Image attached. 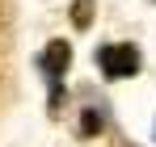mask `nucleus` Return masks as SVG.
Segmentation results:
<instances>
[{
	"instance_id": "1",
	"label": "nucleus",
	"mask_w": 156,
	"mask_h": 147,
	"mask_svg": "<svg viewBox=\"0 0 156 147\" xmlns=\"http://www.w3.org/2000/svg\"><path fill=\"white\" fill-rule=\"evenodd\" d=\"M97 67H101L105 80H127V76L139 72V50L131 42H110V46L97 50Z\"/></svg>"
},
{
	"instance_id": "2",
	"label": "nucleus",
	"mask_w": 156,
	"mask_h": 147,
	"mask_svg": "<svg viewBox=\"0 0 156 147\" xmlns=\"http://www.w3.org/2000/svg\"><path fill=\"white\" fill-rule=\"evenodd\" d=\"M68 63H72V46L63 42V38H55V42H47V50H42V72L55 80H63V72H68Z\"/></svg>"
},
{
	"instance_id": "3",
	"label": "nucleus",
	"mask_w": 156,
	"mask_h": 147,
	"mask_svg": "<svg viewBox=\"0 0 156 147\" xmlns=\"http://www.w3.org/2000/svg\"><path fill=\"white\" fill-rule=\"evenodd\" d=\"M101 126H105V118H101V109H84L80 114V139H93V135H101Z\"/></svg>"
},
{
	"instance_id": "4",
	"label": "nucleus",
	"mask_w": 156,
	"mask_h": 147,
	"mask_svg": "<svg viewBox=\"0 0 156 147\" xmlns=\"http://www.w3.org/2000/svg\"><path fill=\"white\" fill-rule=\"evenodd\" d=\"M72 21H76V29H89V21H93V0H76V4H72Z\"/></svg>"
},
{
	"instance_id": "5",
	"label": "nucleus",
	"mask_w": 156,
	"mask_h": 147,
	"mask_svg": "<svg viewBox=\"0 0 156 147\" xmlns=\"http://www.w3.org/2000/svg\"><path fill=\"white\" fill-rule=\"evenodd\" d=\"M4 21H9V0H0V29H4Z\"/></svg>"
}]
</instances>
